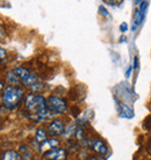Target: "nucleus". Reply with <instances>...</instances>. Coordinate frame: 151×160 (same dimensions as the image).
I'll list each match as a JSON object with an SVG mask.
<instances>
[{"label":"nucleus","instance_id":"5","mask_svg":"<svg viewBox=\"0 0 151 160\" xmlns=\"http://www.w3.org/2000/svg\"><path fill=\"white\" fill-rule=\"evenodd\" d=\"M64 129H65V127H64L63 121L62 120H54L51 123L48 125L47 131H48V133L51 137H57V136L63 135Z\"/></svg>","mask_w":151,"mask_h":160},{"label":"nucleus","instance_id":"3","mask_svg":"<svg viewBox=\"0 0 151 160\" xmlns=\"http://www.w3.org/2000/svg\"><path fill=\"white\" fill-rule=\"evenodd\" d=\"M47 107L54 115H58V114H63L68 110V103L64 100L63 98L60 96L52 95L47 100Z\"/></svg>","mask_w":151,"mask_h":160},{"label":"nucleus","instance_id":"7","mask_svg":"<svg viewBox=\"0 0 151 160\" xmlns=\"http://www.w3.org/2000/svg\"><path fill=\"white\" fill-rule=\"evenodd\" d=\"M91 146H92V148H93V151L98 153L99 156H102L103 157V156H106V154L108 153L107 146H106V144L103 143L102 140H100V139L92 140Z\"/></svg>","mask_w":151,"mask_h":160},{"label":"nucleus","instance_id":"10","mask_svg":"<svg viewBox=\"0 0 151 160\" xmlns=\"http://www.w3.org/2000/svg\"><path fill=\"white\" fill-rule=\"evenodd\" d=\"M1 160H22L21 156L16 151H13V150H8L3 154V158Z\"/></svg>","mask_w":151,"mask_h":160},{"label":"nucleus","instance_id":"12","mask_svg":"<svg viewBox=\"0 0 151 160\" xmlns=\"http://www.w3.org/2000/svg\"><path fill=\"white\" fill-rule=\"evenodd\" d=\"M20 153H21V158L24 160H29L32 158V150L28 148L27 145H22L21 146Z\"/></svg>","mask_w":151,"mask_h":160},{"label":"nucleus","instance_id":"16","mask_svg":"<svg viewBox=\"0 0 151 160\" xmlns=\"http://www.w3.org/2000/svg\"><path fill=\"white\" fill-rule=\"evenodd\" d=\"M120 29H121V32H126V30H127V29H128L127 23H126V22H123V23L121 24V27H120Z\"/></svg>","mask_w":151,"mask_h":160},{"label":"nucleus","instance_id":"2","mask_svg":"<svg viewBox=\"0 0 151 160\" xmlns=\"http://www.w3.org/2000/svg\"><path fill=\"white\" fill-rule=\"evenodd\" d=\"M22 94H23V89L19 86H12V85L7 86L4 89V94H3L4 106L11 110L15 109L22 99Z\"/></svg>","mask_w":151,"mask_h":160},{"label":"nucleus","instance_id":"13","mask_svg":"<svg viewBox=\"0 0 151 160\" xmlns=\"http://www.w3.org/2000/svg\"><path fill=\"white\" fill-rule=\"evenodd\" d=\"M44 146L49 148L50 150H52V148H57L58 146H60V142L56 139V138H50V139H48L45 143H44V145L41 148V150H43Z\"/></svg>","mask_w":151,"mask_h":160},{"label":"nucleus","instance_id":"19","mask_svg":"<svg viewBox=\"0 0 151 160\" xmlns=\"http://www.w3.org/2000/svg\"><path fill=\"white\" fill-rule=\"evenodd\" d=\"M3 87H4V85H3V82H0V89H3Z\"/></svg>","mask_w":151,"mask_h":160},{"label":"nucleus","instance_id":"11","mask_svg":"<svg viewBox=\"0 0 151 160\" xmlns=\"http://www.w3.org/2000/svg\"><path fill=\"white\" fill-rule=\"evenodd\" d=\"M6 80H7L12 86H18L19 81H20V79H19L18 74L15 73V71H14V72H13V71H9V72L7 73V76H6Z\"/></svg>","mask_w":151,"mask_h":160},{"label":"nucleus","instance_id":"8","mask_svg":"<svg viewBox=\"0 0 151 160\" xmlns=\"http://www.w3.org/2000/svg\"><path fill=\"white\" fill-rule=\"evenodd\" d=\"M148 6V2H143V5L141 6V7L136 11V14H135V22H134V29L138 26V24H141L142 22H143L144 20V16H145V13H144V9H145V7Z\"/></svg>","mask_w":151,"mask_h":160},{"label":"nucleus","instance_id":"18","mask_svg":"<svg viewBox=\"0 0 151 160\" xmlns=\"http://www.w3.org/2000/svg\"><path fill=\"white\" fill-rule=\"evenodd\" d=\"M88 160H103V159H101V158H91V159Z\"/></svg>","mask_w":151,"mask_h":160},{"label":"nucleus","instance_id":"4","mask_svg":"<svg viewBox=\"0 0 151 160\" xmlns=\"http://www.w3.org/2000/svg\"><path fill=\"white\" fill-rule=\"evenodd\" d=\"M15 73L18 74L19 79H20L24 85H27L29 88L39 82V81H37V77H36L34 73L30 72V71H28L27 68H18L15 70Z\"/></svg>","mask_w":151,"mask_h":160},{"label":"nucleus","instance_id":"14","mask_svg":"<svg viewBox=\"0 0 151 160\" xmlns=\"http://www.w3.org/2000/svg\"><path fill=\"white\" fill-rule=\"evenodd\" d=\"M76 137H77V139L80 140V142H85V139H86V136H85V132H84L83 129H78V130L76 131Z\"/></svg>","mask_w":151,"mask_h":160},{"label":"nucleus","instance_id":"17","mask_svg":"<svg viewBox=\"0 0 151 160\" xmlns=\"http://www.w3.org/2000/svg\"><path fill=\"white\" fill-rule=\"evenodd\" d=\"M148 150H149V152H150V154H151V140H150V143H149V146H148Z\"/></svg>","mask_w":151,"mask_h":160},{"label":"nucleus","instance_id":"20","mask_svg":"<svg viewBox=\"0 0 151 160\" xmlns=\"http://www.w3.org/2000/svg\"><path fill=\"white\" fill-rule=\"evenodd\" d=\"M0 101H1V99H0Z\"/></svg>","mask_w":151,"mask_h":160},{"label":"nucleus","instance_id":"9","mask_svg":"<svg viewBox=\"0 0 151 160\" xmlns=\"http://www.w3.org/2000/svg\"><path fill=\"white\" fill-rule=\"evenodd\" d=\"M48 140V137H47V132L44 131L43 129L40 128L36 130V135H35V143L39 146H40V150L41 148L44 145V143Z\"/></svg>","mask_w":151,"mask_h":160},{"label":"nucleus","instance_id":"1","mask_svg":"<svg viewBox=\"0 0 151 160\" xmlns=\"http://www.w3.org/2000/svg\"><path fill=\"white\" fill-rule=\"evenodd\" d=\"M24 107L29 118L34 122H43L52 118L54 114L47 107V100L42 95L29 94L26 98Z\"/></svg>","mask_w":151,"mask_h":160},{"label":"nucleus","instance_id":"15","mask_svg":"<svg viewBox=\"0 0 151 160\" xmlns=\"http://www.w3.org/2000/svg\"><path fill=\"white\" fill-rule=\"evenodd\" d=\"M99 12L101 13L102 15H105V16L108 15V12L106 11V9H105V8H103V6H100V7H99Z\"/></svg>","mask_w":151,"mask_h":160},{"label":"nucleus","instance_id":"6","mask_svg":"<svg viewBox=\"0 0 151 160\" xmlns=\"http://www.w3.org/2000/svg\"><path fill=\"white\" fill-rule=\"evenodd\" d=\"M44 158L48 160H65L66 159V152L63 148H52L44 153Z\"/></svg>","mask_w":151,"mask_h":160}]
</instances>
